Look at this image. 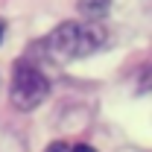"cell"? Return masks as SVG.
Wrapping results in <instances>:
<instances>
[{
	"label": "cell",
	"instance_id": "obj_1",
	"mask_svg": "<svg viewBox=\"0 0 152 152\" xmlns=\"http://www.w3.org/2000/svg\"><path fill=\"white\" fill-rule=\"evenodd\" d=\"M105 38L108 35H105L99 20H64L56 29H50L44 38H38L29 47L26 58L61 67V64L94 56L96 50L105 47Z\"/></svg>",
	"mask_w": 152,
	"mask_h": 152
},
{
	"label": "cell",
	"instance_id": "obj_2",
	"mask_svg": "<svg viewBox=\"0 0 152 152\" xmlns=\"http://www.w3.org/2000/svg\"><path fill=\"white\" fill-rule=\"evenodd\" d=\"M50 96V79L32 58H20L12 67L9 82V99L18 111H35L38 105Z\"/></svg>",
	"mask_w": 152,
	"mask_h": 152
},
{
	"label": "cell",
	"instance_id": "obj_3",
	"mask_svg": "<svg viewBox=\"0 0 152 152\" xmlns=\"http://www.w3.org/2000/svg\"><path fill=\"white\" fill-rule=\"evenodd\" d=\"M79 12L88 15V20H99L108 12V0H82L79 3Z\"/></svg>",
	"mask_w": 152,
	"mask_h": 152
},
{
	"label": "cell",
	"instance_id": "obj_4",
	"mask_svg": "<svg viewBox=\"0 0 152 152\" xmlns=\"http://www.w3.org/2000/svg\"><path fill=\"white\" fill-rule=\"evenodd\" d=\"M70 152H96V149L88 146V143H76V146H70Z\"/></svg>",
	"mask_w": 152,
	"mask_h": 152
},
{
	"label": "cell",
	"instance_id": "obj_5",
	"mask_svg": "<svg viewBox=\"0 0 152 152\" xmlns=\"http://www.w3.org/2000/svg\"><path fill=\"white\" fill-rule=\"evenodd\" d=\"M47 152H70V146H64V143H53Z\"/></svg>",
	"mask_w": 152,
	"mask_h": 152
},
{
	"label": "cell",
	"instance_id": "obj_6",
	"mask_svg": "<svg viewBox=\"0 0 152 152\" xmlns=\"http://www.w3.org/2000/svg\"><path fill=\"white\" fill-rule=\"evenodd\" d=\"M3 29H6V26H3V20H0V38H3Z\"/></svg>",
	"mask_w": 152,
	"mask_h": 152
},
{
	"label": "cell",
	"instance_id": "obj_7",
	"mask_svg": "<svg viewBox=\"0 0 152 152\" xmlns=\"http://www.w3.org/2000/svg\"><path fill=\"white\" fill-rule=\"evenodd\" d=\"M146 85H152V73H149V76H146Z\"/></svg>",
	"mask_w": 152,
	"mask_h": 152
}]
</instances>
